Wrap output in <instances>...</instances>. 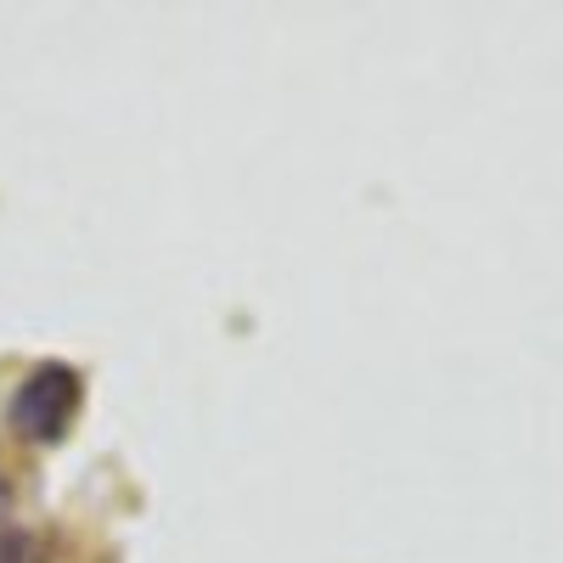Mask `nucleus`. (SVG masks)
Segmentation results:
<instances>
[{"mask_svg": "<svg viewBox=\"0 0 563 563\" xmlns=\"http://www.w3.org/2000/svg\"><path fill=\"white\" fill-rule=\"evenodd\" d=\"M45 558H52L45 536H34V530H18V525H7V530H0V563H45Z\"/></svg>", "mask_w": 563, "mask_h": 563, "instance_id": "2", "label": "nucleus"}, {"mask_svg": "<svg viewBox=\"0 0 563 563\" xmlns=\"http://www.w3.org/2000/svg\"><path fill=\"white\" fill-rule=\"evenodd\" d=\"M85 406V378L68 361H40L12 395V429L34 445H57Z\"/></svg>", "mask_w": 563, "mask_h": 563, "instance_id": "1", "label": "nucleus"}]
</instances>
